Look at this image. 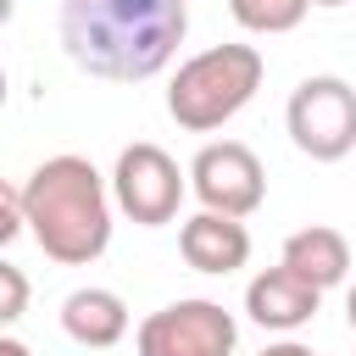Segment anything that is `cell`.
Segmentation results:
<instances>
[{
    "mask_svg": "<svg viewBox=\"0 0 356 356\" xmlns=\"http://www.w3.org/2000/svg\"><path fill=\"white\" fill-rule=\"evenodd\" d=\"M289 145L312 161H345L356 150V89L339 72H312L284 106Z\"/></svg>",
    "mask_w": 356,
    "mask_h": 356,
    "instance_id": "277c9868",
    "label": "cell"
},
{
    "mask_svg": "<svg viewBox=\"0 0 356 356\" xmlns=\"http://www.w3.org/2000/svg\"><path fill=\"white\" fill-rule=\"evenodd\" d=\"M184 195H189V172H178V161H172L161 145L139 139V145L117 150L111 200H117V211H122L128 222H139V228H167V222L178 217Z\"/></svg>",
    "mask_w": 356,
    "mask_h": 356,
    "instance_id": "5b68a950",
    "label": "cell"
},
{
    "mask_svg": "<svg viewBox=\"0 0 356 356\" xmlns=\"http://www.w3.org/2000/svg\"><path fill=\"white\" fill-rule=\"evenodd\" d=\"M228 11L245 33H289L306 22L312 0H228Z\"/></svg>",
    "mask_w": 356,
    "mask_h": 356,
    "instance_id": "7c38bea8",
    "label": "cell"
},
{
    "mask_svg": "<svg viewBox=\"0 0 356 356\" xmlns=\"http://www.w3.org/2000/svg\"><path fill=\"white\" fill-rule=\"evenodd\" d=\"M61 334L83 350H111V345L128 339V300L117 289L83 284L61 300Z\"/></svg>",
    "mask_w": 356,
    "mask_h": 356,
    "instance_id": "30bf717a",
    "label": "cell"
},
{
    "mask_svg": "<svg viewBox=\"0 0 356 356\" xmlns=\"http://www.w3.org/2000/svg\"><path fill=\"white\" fill-rule=\"evenodd\" d=\"M0 356H33V350H28L17 334H6V339H0Z\"/></svg>",
    "mask_w": 356,
    "mask_h": 356,
    "instance_id": "9a60e30c",
    "label": "cell"
},
{
    "mask_svg": "<svg viewBox=\"0 0 356 356\" xmlns=\"http://www.w3.org/2000/svg\"><path fill=\"white\" fill-rule=\"evenodd\" d=\"M234 345H239L234 312L222 300H206V295L172 300L134 328L139 356H234Z\"/></svg>",
    "mask_w": 356,
    "mask_h": 356,
    "instance_id": "8992f818",
    "label": "cell"
},
{
    "mask_svg": "<svg viewBox=\"0 0 356 356\" xmlns=\"http://www.w3.org/2000/svg\"><path fill=\"white\" fill-rule=\"evenodd\" d=\"M345 323L356 328V284H350V295H345Z\"/></svg>",
    "mask_w": 356,
    "mask_h": 356,
    "instance_id": "2e32d148",
    "label": "cell"
},
{
    "mask_svg": "<svg viewBox=\"0 0 356 356\" xmlns=\"http://www.w3.org/2000/svg\"><path fill=\"white\" fill-rule=\"evenodd\" d=\"M312 6H328V11H334V6H350V0H312Z\"/></svg>",
    "mask_w": 356,
    "mask_h": 356,
    "instance_id": "e0dca14e",
    "label": "cell"
},
{
    "mask_svg": "<svg viewBox=\"0 0 356 356\" xmlns=\"http://www.w3.org/2000/svg\"><path fill=\"white\" fill-rule=\"evenodd\" d=\"M323 306V289L312 278H300L295 267H261L250 284H245V317L256 328H273V334H295L317 317Z\"/></svg>",
    "mask_w": 356,
    "mask_h": 356,
    "instance_id": "ba28073f",
    "label": "cell"
},
{
    "mask_svg": "<svg viewBox=\"0 0 356 356\" xmlns=\"http://www.w3.org/2000/svg\"><path fill=\"white\" fill-rule=\"evenodd\" d=\"M111 178L89 156H44L22 178V211L33 245L56 267H89L111 245Z\"/></svg>",
    "mask_w": 356,
    "mask_h": 356,
    "instance_id": "7a4b0ae2",
    "label": "cell"
},
{
    "mask_svg": "<svg viewBox=\"0 0 356 356\" xmlns=\"http://www.w3.org/2000/svg\"><path fill=\"white\" fill-rule=\"evenodd\" d=\"M178 256L206 278H228L250 261V228H245V217H222V211L200 206L195 217L178 222Z\"/></svg>",
    "mask_w": 356,
    "mask_h": 356,
    "instance_id": "9c48e42d",
    "label": "cell"
},
{
    "mask_svg": "<svg viewBox=\"0 0 356 356\" xmlns=\"http://www.w3.org/2000/svg\"><path fill=\"white\" fill-rule=\"evenodd\" d=\"M256 356H317V350L300 345V339H278V345H267V350H256Z\"/></svg>",
    "mask_w": 356,
    "mask_h": 356,
    "instance_id": "5bb4252c",
    "label": "cell"
},
{
    "mask_svg": "<svg viewBox=\"0 0 356 356\" xmlns=\"http://www.w3.org/2000/svg\"><path fill=\"white\" fill-rule=\"evenodd\" d=\"M0 323H17L22 312H28V278H22V267L17 261H0Z\"/></svg>",
    "mask_w": 356,
    "mask_h": 356,
    "instance_id": "4fadbf2b",
    "label": "cell"
},
{
    "mask_svg": "<svg viewBox=\"0 0 356 356\" xmlns=\"http://www.w3.org/2000/svg\"><path fill=\"white\" fill-rule=\"evenodd\" d=\"M261 50L256 44H211L200 56H189L172 83H167V117L184 134H217L222 122H234L256 89H261Z\"/></svg>",
    "mask_w": 356,
    "mask_h": 356,
    "instance_id": "3957f363",
    "label": "cell"
},
{
    "mask_svg": "<svg viewBox=\"0 0 356 356\" xmlns=\"http://www.w3.org/2000/svg\"><path fill=\"white\" fill-rule=\"evenodd\" d=\"M56 33L78 72L100 83H145L178 56L189 0H61Z\"/></svg>",
    "mask_w": 356,
    "mask_h": 356,
    "instance_id": "6da1fadb",
    "label": "cell"
},
{
    "mask_svg": "<svg viewBox=\"0 0 356 356\" xmlns=\"http://www.w3.org/2000/svg\"><path fill=\"white\" fill-rule=\"evenodd\" d=\"M278 261L295 267L300 278H312L317 289H334V284L350 278V239H345L339 228L312 222V228H295V234L284 239V256H278Z\"/></svg>",
    "mask_w": 356,
    "mask_h": 356,
    "instance_id": "8fae6325",
    "label": "cell"
},
{
    "mask_svg": "<svg viewBox=\"0 0 356 356\" xmlns=\"http://www.w3.org/2000/svg\"><path fill=\"white\" fill-rule=\"evenodd\" d=\"M189 189L206 211H222V217H250L261 211L267 200V167L250 145L239 139H211L195 150L189 161Z\"/></svg>",
    "mask_w": 356,
    "mask_h": 356,
    "instance_id": "52a82bcc",
    "label": "cell"
}]
</instances>
